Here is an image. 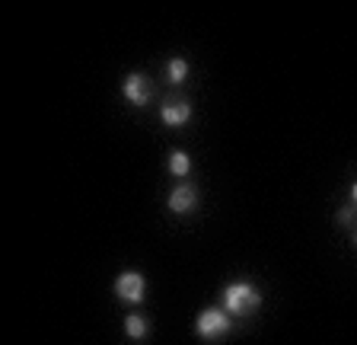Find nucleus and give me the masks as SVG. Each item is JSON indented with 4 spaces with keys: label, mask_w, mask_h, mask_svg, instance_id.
<instances>
[{
    "label": "nucleus",
    "mask_w": 357,
    "mask_h": 345,
    "mask_svg": "<svg viewBox=\"0 0 357 345\" xmlns=\"http://www.w3.org/2000/svg\"><path fill=\"white\" fill-rule=\"evenodd\" d=\"M259 307H261V294L255 285H249V281L227 285V291H223V310L230 316H249Z\"/></svg>",
    "instance_id": "1"
},
{
    "label": "nucleus",
    "mask_w": 357,
    "mask_h": 345,
    "mask_svg": "<svg viewBox=\"0 0 357 345\" xmlns=\"http://www.w3.org/2000/svg\"><path fill=\"white\" fill-rule=\"evenodd\" d=\"M195 330H198V336L204 339V342H220V339L230 336L233 330V316L227 314V310H201L198 320H195Z\"/></svg>",
    "instance_id": "2"
},
{
    "label": "nucleus",
    "mask_w": 357,
    "mask_h": 345,
    "mask_svg": "<svg viewBox=\"0 0 357 345\" xmlns=\"http://www.w3.org/2000/svg\"><path fill=\"white\" fill-rule=\"evenodd\" d=\"M153 93H156V87H153L150 77H144V74H128L125 77V99L131 105H147L150 99H153Z\"/></svg>",
    "instance_id": "3"
},
{
    "label": "nucleus",
    "mask_w": 357,
    "mask_h": 345,
    "mask_svg": "<svg viewBox=\"0 0 357 345\" xmlns=\"http://www.w3.org/2000/svg\"><path fill=\"white\" fill-rule=\"evenodd\" d=\"M144 275L141 272H121L119 278H115V294H119L121 300H128V304H141L144 300Z\"/></svg>",
    "instance_id": "4"
},
{
    "label": "nucleus",
    "mask_w": 357,
    "mask_h": 345,
    "mask_svg": "<svg viewBox=\"0 0 357 345\" xmlns=\"http://www.w3.org/2000/svg\"><path fill=\"white\" fill-rule=\"evenodd\" d=\"M198 208V189L195 186H176L169 192V211H176V214H188V211Z\"/></svg>",
    "instance_id": "5"
},
{
    "label": "nucleus",
    "mask_w": 357,
    "mask_h": 345,
    "mask_svg": "<svg viewBox=\"0 0 357 345\" xmlns=\"http://www.w3.org/2000/svg\"><path fill=\"white\" fill-rule=\"evenodd\" d=\"M188 115H192V105H188V103H178V99H166L163 109H160V119H163V125H169V128L185 125Z\"/></svg>",
    "instance_id": "6"
},
{
    "label": "nucleus",
    "mask_w": 357,
    "mask_h": 345,
    "mask_svg": "<svg viewBox=\"0 0 357 345\" xmlns=\"http://www.w3.org/2000/svg\"><path fill=\"white\" fill-rule=\"evenodd\" d=\"M185 77H188V61L172 58L169 64H166V80H169V83H182Z\"/></svg>",
    "instance_id": "7"
},
{
    "label": "nucleus",
    "mask_w": 357,
    "mask_h": 345,
    "mask_svg": "<svg viewBox=\"0 0 357 345\" xmlns=\"http://www.w3.org/2000/svg\"><path fill=\"white\" fill-rule=\"evenodd\" d=\"M169 170L176 172V176H185V172L192 170V160H188V154H182V150H172V154H169Z\"/></svg>",
    "instance_id": "8"
},
{
    "label": "nucleus",
    "mask_w": 357,
    "mask_h": 345,
    "mask_svg": "<svg viewBox=\"0 0 357 345\" xmlns=\"http://www.w3.org/2000/svg\"><path fill=\"white\" fill-rule=\"evenodd\" d=\"M125 332L131 339H144V336H147V320H144V316H128V320H125Z\"/></svg>",
    "instance_id": "9"
},
{
    "label": "nucleus",
    "mask_w": 357,
    "mask_h": 345,
    "mask_svg": "<svg viewBox=\"0 0 357 345\" xmlns=\"http://www.w3.org/2000/svg\"><path fill=\"white\" fill-rule=\"evenodd\" d=\"M338 221H342V224H351V221H354V208H342Z\"/></svg>",
    "instance_id": "10"
},
{
    "label": "nucleus",
    "mask_w": 357,
    "mask_h": 345,
    "mask_svg": "<svg viewBox=\"0 0 357 345\" xmlns=\"http://www.w3.org/2000/svg\"><path fill=\"white\" fill-rule=\"evenodd\" d=\"M351 196H354V202H357V182H354V186H351Z\"/></svg>",
    "instance_id": "11"
},
{
    "label": "nucleus",
    "mask_w": 357,
    "mask_h": 345,
    "mask_svg": "<svg viewBox=\"0 0 357 345\" xmlns=\"http://www.w3.org/2000/svg\"><path fill=\"white\" fill-rule=\"evenodd\" d=\"M354 243H357V233H354Z\"/></svg>",
    "instance_id": "12"
}]
</instances>
